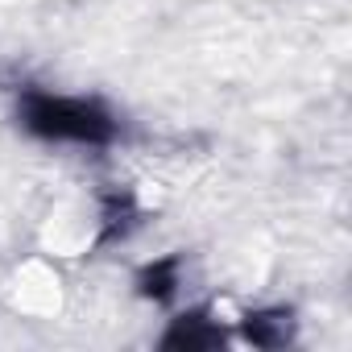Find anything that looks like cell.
Returning a JSON list of instances; mask_svg holds the SVG:
<instances>
[{
    "mask_svg": "<svg viewBox=\"0 0 352 352\" xmlns=\"http://www.w3.org/2000/svg\"><path fill=\"white\" fill-rule=\"evenodd\" d=\"M17 124L50 145H112L120 137V120L112 108L87 96H58L46 87H25L17 96Z\"/></svg>",
    "mask_w": 352,
    "mask_h": 352,
    "instance_id": "6da1fadb",
    "label": "cell"
},
{
    "mask_svg": "<svg viewBox=\"0 0 352 352\" xmlns=\"http://www.w3.org/2000/svg\"><path fill=\"white\" fill-rule=\"evenodd\" d=\"M137 290L149 302H174V294H179V257H157V261L141 265Z\"/></svg>",
    "mask_w": 352,
    "mask_h": 352,
    "instance_id": "5b68a950",
    "label": "cell"
},
{
    "mask_svg": "<svg viewBox=\"0 0 352 352\" xmlns=\"http://www.w3.org/2000/svg\"><path fill=\"white\" fill-rule=\"evenodd\" d=\"M224 344V327L199 307L187 311L170 323V331L162 336V348H179V352H204V348H220Z\"/></svg>",
    "mask_w": 352,
    "mask_h": 352,
    "instance_id": "7a4b0ae2",
    "label": "cell"
},
{
    "mask_svg": "<svg viewBox=\"0 0 352 352\" xmlns=\"http://www.w3.org/2000/svg\"><path fill=\"white\" fill-rule=\"evenodd\" d=\"M241 331L249 344L257 348H286L294 340V311L286 307H270V311H253L241 319Z\"/></svg>",
    "mask_w": 352,
    "mask_h": 352,
    "instance_id": "3957f363",
    "label": "cell"
},
{
    "mask_svg": "<svg viewBox=\"0 0 352 352\" xmlns=\"http://www.w3.org/2000/svg\"><path fill=\"white\" fill-rule=\"evenodd\" d=\"M137 199L129 195V191H104V199H100V220H104V228H100V241L108 245V241H124L133 228H137Z\"/></svg>",
    "mask_w": 352,
    "mask_h": 352,
    "instance_id": "277c9868",
    "label": "cell"
}]
</instances>
